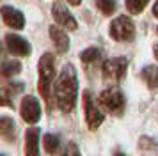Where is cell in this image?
Listing matches in <instances>:
<instances>
[{"label":"cell","instance_id":"cell-24","mask_svg":"<svg viewBox=\"0 0 158 156\" xmlns=\"http://www.w3.org/2000/svg\"><path fill=\"white\" fill-rule=\"evenodd\" d=\"M4 57V44H2V41H0V59Z\"/></svg>","mask_w":158,"mask_h":156},{"label":"cell","instance_id":"cell-7","mask_svg":"<svg viewBox=\"0 0 158 156\" xmlns=\"http://www.w3.org/2000/svg\"><path fill=\"white\" fill-rule=\"evenodd\" d=\"M20 113H22L25 122H29V124L37 122L39 117H41V105H39V101L34 96H25L22 99V105H20Z\"/></svg>","mask_w":158,"mask_h":156},{"label":"cell","instance_id":"cell-6","mask_svg":"<svg viewBox=\"0 0 158 156\" xmlns=\"http://www.w3.org/2000/svg\"><path fill=\"white\" fill-rule=\"evenodd\" d=\"M84 112H85L87 126L91 128V129H98L105 117H103V113L100 112V108L96 106V103H94V99H93V94L89 91L84 94Z\"/></svg>","mask_w":158,"mask_h":156},{"label":"cell","instance_id":"cell-11","mask_svg":"<svg viewBox=\"0 0 158 156\" xmlns=\"http://www.w3.org/2000/svg\"><path fill=\"white\" fill-rule=\"evenodd\" d=\"M39 128H29L25 131V156H39Z\"/></svg>","mask_w":158,"mask_h":156},{"label":"cell","instance_id":"cell-19","mask_svg":"<svg viewBox=\"0 0 158 156\" xmlns=\"http://www.w3.org/2000/svg\"><path fill=\"white\" fill-rule=\"evenodd\" d=\"M96 6L105 16H110L117 9V2L115 0H96Z\"/></svg>","mask_w":158,"mask_h":156},{"label":"cell","instance_id":"cell-12","mask_svg":"<svg viewBox=\"0 0 158 156\" xmlns=\"http://www.w3.org/2000/svg\"><path fill=\"white\" fill-rule=\"evenodd\" d=\"M50 37H52V41H53V44H55L57 51L66 53V51L69 50V39H68V34H66L62 28H57V25H52L50 27Z\"/></svg>","mask_w":158,"mask_h":156},{"label":"cell","instance_id":"cell-20","mask_svg":"<svg viewBox=\"0 0 158 156\" xmlns=\"http://www.w3.org/2000/svg\"><path fill=\"white\" fill-rule=\"evenodd\" d=\"M0 106H13L11 91L6 89V87H0Z\"/></svg>","mask_w":158,"mask_h":156},{"label":"cell","instance_id":"cell-3","mask_svg":"<svg viewBox=\"0 0 158 156\" xmlns=\"http://www.w3.org/2000/svg\"><path fill=\"white\" fill-rule=\"evenodd\" d=\"M98 101L107 112L114 113V115H121L124 112V96L119 89H105L100 94Z\"/></svg>","mask_w":158,"mask_h":156},{"label":"cell","instance_id":"cell-13","mask_svg":"<svg viewBox=\"0 0 158 156\" xmlns=\"http://www.w3.org/2000/svg\"><path fill=\"white\" fill-rule=\"evenodd\" d=\"M0 137L7 142H13L16 138V124L9 115L0 117Z\"/></svg>","mask_w":158,"mask_h":156},{"label":"cell","instance_id":"cell-15","mask_svg":"<svg viewBox=\"0 0 158 156\" xmlns=\"http://www.w3.org/2000/svg\"><path fill=\"white\" fill-rule=\"evenodd\" d=\"M142 78H144V82L148 84V87L149 89H158V68L156 66H146L142 69Z\"/></svg>","mask_w":158,"mask_h":156},{"label":"cell","instance_id":"cell-28","mask_svg":"<svg viewBox=\"0 0 158 156\" xmlns=\"http://www.w3.org/2000/svg\"><path fill=\"white\" fill-rule=\"evenodd\" d=\"M0 156H4V154H0Z\"/></svg>","mask_w":158,"mask_h":156},{"label":"cell","instance_id":"cell-1","mask_svg":"<svg viewBox=\"0 0 158 156\" xmlns=\"http://www.w3.org/2000/svg\"><path fill=\"white\" fill-rule=\"evenodd\" d=\"M53 96L57 101V106L62 112H73L78 98V78L77 69L73 64H66L60 69L57 82L53 84Z\"/></svg>","mask_w":158,"mask_h":156},{"label":"cell","instance_id":"cell-16","mask_svg":"<svg viewBox=\"0 0 158 156\" xmlns=\"http://www.w3.org/2000/svg\"><path fill=\"white\" fill-rule=\"evenodd\" d=\"M43 146H44V151L48 154H55L59 151V146H60V140H59L57 135L53 133H46L43 137Z\"/></svg>","mask_w":158,"mask_h":156},{"label":"cell","instance_id":"cell-5","mask_svg":"<svg viewBox=\"0 0 158 156\" xmlns=\"http://www.w3.org/2000/svg\"><path fill=\"white\" fill-rule=\"evenodd\" d=\"M103 76L107 78L108 82H121L124 75H126V69H128V59L126 57H114L110 60H105L103 62Z\"/></svg>","mask_w":158,"mask_h":156},{"label":"cell","instance_id":"cell-17","mask_svg":"<svg viewBox=\"0 0 158 156\" xmlns=\"http://www.w3.org/2000/svg\"><path fill=\"white\" fill-rule=\"evenodd\" d=\"M126 9L130 14H140L146 9V6L149 4V0H126Z\"/></svg>","mask_w":158,"mask_h":156},{"label":"cell","instance_id":"cell-8","mask_svg":"<svg viewBox=\"0 0 158 156\" xmlns=\"http://www.w3.org/2000/svg\"><path fill=\"white\" fill-rule=\"evenodd\" d=\"M52 16H53V20L57 21V25H60L62 28H68V30H77L78 28V23L73 18V14L62 4H59V2H55L52 6Z\"/></svg>","mask_w":158,"mask_h":156},{"label":"cell","instance_id":"cell-22","mask_svg":"<svg viewBox=\"0 0 158 156\" xmlns=\"http://www.w3.org/2000/svg\"><path fill=\"white\" fill-rule=\"evenodd\" d=\"M153 16H155V18H158V0L155 2V6H153Z\"/></svg>","mask_w":158,"mask_h":156},{"label":"cell","instance_id":"cell-9","mask_svg":"<svg viewBox=\"0 0 158 156\" xmlns=\"http://www.w3.org/2000/svg\"><path fill=\"white\" fill-rule=\"evenodd\" d=\"M6 46H7V50L16 57H27V55H30V51H32L29 41H27L25 37H22V35H18V34H7L6 35Z\"/></svg>","mask_w":158,"mask_h":156},{"label":"cell","instance_id":"cell-23","mask_svg":"<svg viewBox=\"0 0 158 156\" xmlns=\"http://www.w3.org/2000/svg\"><path fill=\"white\" fill-rule=\"evenodd\" d=\"M66 2H68V4H71V6H80V2H82V0H66Z\"/></svg>","mask_w":158,"mask_h":156},{"label":"cell","instance_id":"cell-10","mask_svg":"<svg viewBox=\"0 0 158 156\" xmlns=\"http://www.w3.org/2000/svg\"><path fill=\"white\" fill-rule=\"evenodd\" d=\"M0 16H2V20L7 27L15 28V30H20V28L25 27V18H23L22 11H18L15 7L2 6L0 7Z\"/></svg>","mask_w":158,"mask_h":156},{"label":"cell","instance_id":"cell-25","mask_svg":"<svg viewBox=\"0 0 158 156\" xmlns=\"http://www.w3.org/2000/svg\"><path fill=\"white\" fill-rule=\"evenodd\" d=\"M153 51H155V57H156V60H158V44L153 48Z\"/></svg>","mask_w":158,"mask_h":156},{"label":"cell","instance_id":"cell-21","mask_svg":"<svg viewBox=\"0 0 158 156\" xmlns=\"http://www.w3.org/2000/svg\"><path fill=\"white\" fill-rule=\"evenodd\" d=\"M64 156H80V149L77 144H73V142H69L68 144V147H66L64 151Z\"/></svg>","mask_w":158,"mask_h":156},{"label":"cell","instance_id":"cell-27","mask_svg":"<svg viewBox=\"0 0 158 156\" xmlns=\"http://www.w3.org/2000/svg\"><path fill=\"white\" fill-rule=\"evenodd\" d=\"M156 32H158V27H156Z\"/></svg>","mask_w":158,"mask_h":156},{"label":"cell","instance_id":"cell-4","mask_svg":"<svg viewBox=\"0 0 158 156\" xmlns=\"http://www.w3.org/2000/svg\"><path fill=\"white\" fill-rule=\"evenodd\" d=\"M135 35V25L128 16H117L110 23V37L119 43L131 41Z\"/></svg>","mask_w":158,"mask_h":156},{"label":"cell","instance_id":"cell-26","mask_svg":"<svg viewBox=\"0 0 158 156\" xmlns=\"http://www.w3.org/2000/svg\"><path fill=\"white\" fill-rule=\"evenodd\" d=\"M114 156H126V154H123V153H115Z\"/></svg>","mask_w":158,"mask_h":156},{"label":"cell","instance_id":"cell-2","mask_svg":"<svg viewBox=\"0 0 158 156\" xmlns=\"http://www.w3.org/2000/svg\"><path fill=\"white\" fill-rule=\"evenodd\" d=\"M37 69H39V82H37L39 94L46 101L48 108H52V82H53V76H55V59H53V55L44 53L39 59Z\"/></svg>","mask_w":158,"mask_h":156},{"label":"cell","instance_id":"cell-18","mask_svg":"<svg viewBox=\"0 0 158 156\" xmlns=\"http://www.w3.org/2000/svg\"><path fill=\"white\" fill-rule=\"evenodd\" d=\"M101 57V51L98 48H87V50H84L82 53H80V59H82V62L84 64H93V62H96L98 59Z\"/></svg>","mask_w":158,"mask_h":156},{"label":"cell","instance_id":"cell-14","mask_svg":"<svg viewBox=\"0 0 158 156\" xmlns=\"http://www.w3.org/2000/svg\"><path fill=\"white\" fill-rule=\"evenodd\" d=\"M22 71L20 60H6L0 64V78H11Z\"/></svg>","mask_w":158,"mask_h":156}]
</instances>
